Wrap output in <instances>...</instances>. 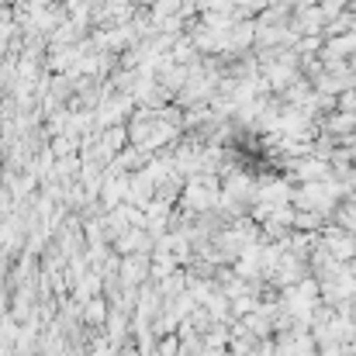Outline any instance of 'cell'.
Instances as JSON below:
<instances>
[{"label": "cell", "mask_w": 356, "mask_h": 356, "mask_svg": "<svg viewBox=\"0 0 356 356\" xmlns=\"http://www.w3.org/2000/svg\"><path fill=\"white\" fill-rule=\"evenodd\" d=\"M121 284L124 287H135V284H142L145 277H149V259L142 256V252H131L128 259H124V266L118 270Z\"/></svg>", "instance_id": "6da1fadb"}, {"label": "cell", "mask_w": 356, "mask_h": 356, "mask_svg": "<svg viewBox=\"0 0 356 356\" xmlns=\"http://www.w3.org/2000/svg\"><path fill=\"white\" fill-rule=\"evenodd\" d=\"M325 252L336 256V259H350V256H356L353 236H350V232H329V236H325Z\"/></svg>", "instance_id": "7a4b0ae2"}, {"label": "cell", "mask_w": 356, "mask_h": 356, "mask_svg": "<svg viewBox=\"0 0 356 356\" xmlns=\"http://www.w3.org/2000/svg\"><path fill=\"white\" fill-rule=\"evenodd\" d=\"M83 318H87V325H101V322H108V305H104L101 298H90V301L83 305Z\"/></svg>", "instance_id": "3957f363"}, {"label": "cell", "mask_w": 356, "mask_h": 356, "mask_svg": "<svg viewBox=\"0 0 356 356\" xmlns=\"http://www.w3.org/2000/svg\"><path fill=\"white\" fill-rule=\"evenodd\" d=\"M350 273H353V277H356V263H353V266H350Z\"/></svg>", "instance_id": "277c9868"}]
</instances>
